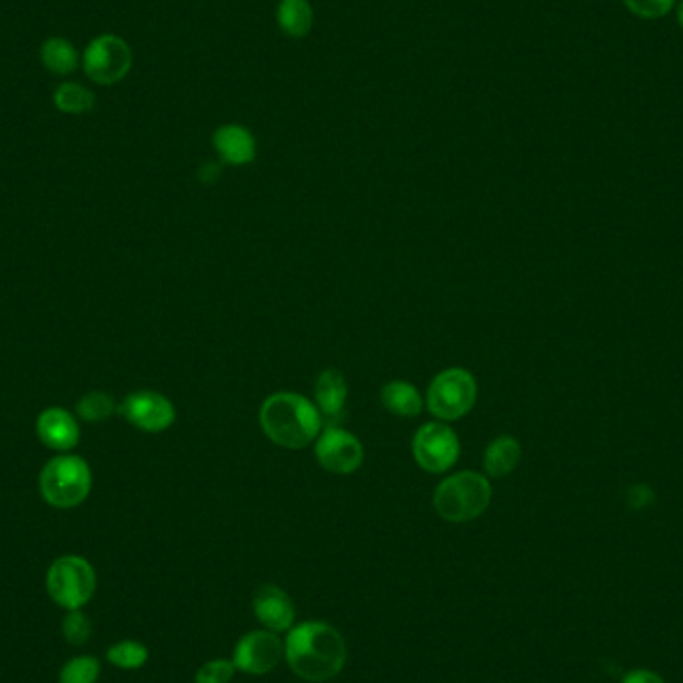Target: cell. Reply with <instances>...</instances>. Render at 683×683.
<instances>
[{
  "label": "cell",
  "instance_id": "obj_1",
  "mask_svg": "<svg viewBox=\"0 0 683 683\" xmlns=\"http://www.w3.org/2000/svg\"><path fill=\"white\" fill-rule=\"evenodd\" d=\"M346 642L334 625L326 622L295 624L284 637V660L290 670L312 683L334 680L346 666Z\"/></svg>",
  "mask_w": 683,
  "mask_h": 683
},
{
  "label": "cell",
  "instance_id": "obj_2",
  "mask_svg": "<svg viewBox=\"0 0 683 683\" xmlns=\"http://www.w3.org/2000/svg\"><path fill=\"white\" fill-rule=\"evenodd\" d=\"M260 428L272 444L302 450L319 440L324 418L316 404L295 392H276L260 408Z\"/></svg>",
  "mask_w": 683,
  "mask_h": 683
},
{
  "label": "cell",
  "instance_id": "obj_3",
  "mask_svg": "<svg viewBox=\"0 0 683 683\" xmlns=\"http://www.w3.org/2000/svg\"><path fill=\"white\" fill-rule=\"evenodd\" d=\"M438 516L452 524L480 518L492 502V486L478 471H458L440 483L434 492Z\"/></svg>",
  "mask_w": 683,
  "mask_h": 683
},
{
  "label": "cell",
  "instance_id": "obj_4",
  "mask_svg": "<svg viewBox=\"0 0 683 683\" xmlns=\"http://www.w3.org/2000/svg\"><path fill=\"white\" fill-rule=\"evenodd\" d=\"M478 398V384L464 368H448L440 372L430 388L426 406L442 422H454L470 412Z\"/></svg>",
  "mask_w": 683,
  "mask_h": 683
},
{
  "label": "cell",
  "instance_id": "obj_5",
  "mask_svg": "<svg viewBox=\"0 0 683 683\" xmlns=\"http://www.w3.org/2000/svg\"><path fill=\"white\" fill-rule=\"evenodd\" d=\"M93 476L86 462L76 456L55 458L40 476V492L50 506L72 507L91 492Z\"/></svg>",
  "mask_w": 683,
  "mask_h": 683
},
{
  "label": "cell",
  "instance_id": "obj_6",
  "mask_svg": "<svg viewBox=\"0 0 683 683\" xmlns=\"http://www.w3.org/2000/svg\"><path fill=\"white\" fill-rule=\"evenodd\" d=\"M95 588V570L79 555H64L48 570V594L67 610H79L93 598Z\"/></svg>",
  "mask_w": 683,
  "mask_h": 683
},
{
  "label": "cell",
  "instance_id": "obj_7",
  "mask_svg": "<svg viewBox=\"0 0 683 683\" xmlns=\"http://www.w3.org/2000/svg\"><path fill=\"white\" fill-rule=\"evenodd\" d=\"M83 69L96 84L110 86L120 83L132 69V50L120 36H96L84 48Z\"/></svg>",
  "mask_w": 683,
  "mask_h": 683
},
{
  "label": "cell",
  "instance_id": "obj_8",
  "mask_svg": "<svg viewBox=\"0 0 683 683\" xmlns=\"http://www.w3.org/2000/svg\"><path fill=\"white\" fill-rule=\"evenodd\" d=\"M416 464L428 474H444L459 458V440L446 422H428L412 442Z\"/></svg>",
  "mask_w": 683,
  "mask_h": 683
},
{
  "label": "cell",
  "instance_id": "obj_9",
  "mask_svg": "<svg viewBox=\"0 0 683 683\" xmlns=\"http://www.w3.org/2000/svg\"><path fill=\"white\" fill-rule=\"evenodd\" d=\"M284 660V639L271 630H254L240 637L232 661L236 670L247 675H266Z\"/></svg>",
  "mask_w": 683,
  "mask_h": 683
},
{
  "label": "cell",
  "instance_id": "obj_10",
  "mask_svg": "<svg viewBox=\"0 0 683 683\" xmlns=\"http://www.w3.org/2000/svg\"><path fill=\"white\" fill-rule=\"evenodd\" d=\"M316 458L324 470L348 476L362 466L364 448L350 432L338 426H326L316 440Z\"/></svg>",
  "mask_w": 683,
  "mask_h": 683
},
{
  "label": "cell",
  "instance_id": "obj_11",
  "mask_svg": "<svg viewBox=\"0 0 683 683\" xmlns=\"http://www.w3.org/2000/svg\"><path fill=\"white\" fill-rule=\"evenodd\" d=\"M118 410L130 424L141 428L144 432H163L177 420V410L172 402L151 390L130 394Z\"/></svg>",
  "mask_w": 683,
  "mask_h": 683
},
{
  "label": "cell",
  "instance_id": "obj_12",
  "mask_svg": "<svg viewBox=\"0 0 683 683\" xmlns=\"http://www.w3.org/2000/svg\"><path fill=\"white\" fill-rule=\"evenodd\" d=\"M252 610L264 630L284 634L295 627L296 610L292 598L278 586H262L254 594Z\"/></svg>",
  "mask_w": 683,
  "mask_h": 683
},
{
  "label": "cell",
  "instance_id": "obj_13",
  "mask_svg": "<svg viewBox=\"0 0 683 683\" xmlns=\"http://www.w3.org/2000/svg\"><path fill=\"white\" fill-rule=\"evenodd\" d=\"M214 151L225 165H250L256 158V141L250 130L240 124H225L214 132Z\"/></svg>",
  "mask_w": 683,
  "mask_h": 683
},
{
  "label": "cell",
  "instance_id": "obj_14",
  "mask_svg": "<svg viewBox=\"0 0 683 683\" xmlns=\"http://www.w3.org/2000/svg\"><path fill=\"white\" fill-rule=\"evenodd\" d=\"M314 396H316V408L322 414V418L331 422L328 426H336L348 398L346 378L342 376L338 370H324L316 380Z\"/></svg>",
  "mask_w": 683,
  "mask_h": 683
},
{
  "label": "cell",
  "instance_id": "obj_15",
  "mask_svg": "<svg viewBox=\"0 0 683 683\" xmlns=\"http://www.w3.org/2000/svg\"><path fill=\"white\" fill-rule=\"evenodd\" d=\"M38 436L55 450H71L79 444V426L71 414L50 408L38 418Z\"/></svg>",
  "mask_w": 683,
  "mask_h": 683
},
{
  "label": "cell",
  "instance_id": "obj_16",
  "mask_svg": "<svg viewBox=\"0 0 683 683\" xmlns=\"http://www.w3.org/2000/svg\"><path fill=\"white\" fill-rule=\"evenodd\" d=\"M522 458V446L518 440L512 436H498L488 444L483 452V470L490 478H506Z\"/></svg>",
  "mask_w": 683,
  "mask_h": 683
},
{
  "label": "cell",
  "instance_id": "obj_17",
  "mask_svg": "<svg viewBox=\"0 0 683 683\" xmlns=\"http://www.w3.org/2000/svg\"><path fill=\"white\" fill-rule=\"evenodd\" d=\"M380 400L390 414L398 418H416L424 408V400L418 388L404 380L386 384L380 392Z\"/></svg>",
  "mask_w": 683,
  "mask_h": 683
},
{
  "label": "cell",
  "instance_id": "obj_18",
  "mask_svg": "<svg viewBox=\"0 0 683 683\" xmlns=\"http://www.w3.org/2000/svg\"><path fill=\"white\" fill-rule=\"evenodd\" d=\"M40 62L48 72L57 76H69L79 69L81 57L71 40L52 36L43 43L40 47Z\"/></svg>",
  "mask_w": 683,
  "mask_h": 683
},
{
  "label": "cell",
  "instance_id": "obj_19",
  "mask_svg": "<svg viewBox=\"0 0 683 683\" xmlns=\"http://www.w3.org/2000/svg\"><path fill=\"white\" fill-rule=\"evenodd\" d=\"M276 19H278L284 35L302 38L312 31L314 12H312V7L308 0H280Z\"/></svg>",
  "mask_w": 683,
  "mask_h": 683
},
{
  "label": "cell",
  "instance_id": "obj_20",
  "mask_svg": "<svg viewBox=\"0 0 683 683\" xmlns=\"http://www.w3.org/2000/svg\"><path fill=\"white\" fill-rule=\"evenodd\" d=\"M55 107L67 115H84L95 107L96 98L86 86L79 83H62L55 91Z\"/></svg>",
  "mask_w": 683,
  "mask_h": 683
},
{
  "label": "cell",
  "instance_id": "obj_21",
  "mask_svg": "<svg viewBox=\"0 0 683 683\" xmlns=\"http://www.w3.org/2000/svg\"><path fill=\"white\" fill-rule=\"evenodd\" d=\"M107 656L108 661L115 663L120 670H139L148 661V649L142 646L141 642L124 639L108 649Z\"/></svg>",
  "mask_w": 683,
  "mask_h": 683
},
{
  "label": "cell",
  "instance_id": "obj_22",
  "mask_svg": "<svg viewBox=\"0 0 683 683\" xmlns=\"http://www.w3.org/2000/svg\"><path fill=\"white\" fill-rule=\"evenodd\" d=\"M79 412L88 422H103L115 412V400L105 392H91L79 402Z\"/></svg>",
  "mask_w": 683,
  "mask_h": 683
},
{
  "label": "cell",
  "instance_id": "obj_23",
  "mask_svg": "<svg viewBox=\"0 0 683 683\" xmlns=\"http://www.w3.org/2000/svg\"><path fill=\"white\" fill-rule=\"evenodd\" d=\"M100 666L95 658H74L60 672V683H96Z\"/></svg>",
  "mask_w": 683,
  "mask_h": 683
},
{
  "label": "cell",
  "instance_id": "obj_24",
  "mask_svg": "<svg viewBox=\"0 0 683 683\" xmlns=\"http://www.w3.org/2000/svg\"><path fill=\"white\" fill-rule=\"evenodd\" d=\"M236 672L238 670H236L235 661L218 658V660L206 661L199 668V672L194 675V683H230L235 680Z\"/></svg>",
  "mask_w": 683,
  "mask_h": 683
},
{
  "label": "cell",
  "instance_id": "obj_25",
  "mask_svg": "<svg viewBox=\"0 0 683 683\" xmlns=\"http://www.w3.org/2000/svg\"><path fill=\"white\" fill-rule=\"evenodd\" d=\"M91 622H88V618L84 615V613L79 612V610H72L67 618H64V622H62V634L67 637V642L69 644H74V646H83L88 642V637H91Z\"/></svg>",
  "mask_w": 683,
  "mask_h": 683
},
{
  "label": "cell",
  "instance_id": "obj_26",
  "mask_svg": "<svg viewBox=\"0 0 683 683\" xmlns=\"http://www.w3.org/2000/svg\"><path fill=\"white\" fill-rule=\"evenodd\" d=\"M625 9L639 19H661L675 7V0H624Z\"/></svg>",
  "mask_w": 683,
  "mask_h": 683
},
{
  "label": "cell",
  "instance_id": "obj_27",
  "mask_svg": "<svg viewBox=\"0 0 683 683\" xmlns=\"http://www.w3.org/2000/svg\"><path fill=\"white\" fill-rule=\"evenodd\" d=\"M625 500L632 510H644L656 502V492L649 488L648 483H634L627 488Z\"/></svg>",
  "mask_w": 683,
  "mask_h": 683
},
{
  "label": "cell",
  "instance_id": "obj_28",
  "mask_svg": "<svg viewBox=\"0 0 683 683\" xmlns=\"http://www.w3.org/2000/svg\"><path fill=\"white\" fill-rule=\"evenodd\" d=\"M622 683H666V680L649 670H632L625 673Z\"/></svg>",
  "mask_w": 683,
  "mask_h": 683
},
{
  "label": "cell",
  "instance_id": "obj_29",
  "mask_svg": "<svg viewBox=\"0 0 683 683\" xmlns=\"http://www.w3.org/2000/svg\"><path fill=\"white\" fill-rule=\"evenodd\" d=\"M218 177H220V166L213 165V163H211V165L202 166V182H208V184H211V182H216V178Z\"/></svg>",
  "mask_w": 683,
  "mask_h": 683
},
{
  "label": "cell",
  "instance_id": "obj_30",
  "mask_svg": "<svg viewBox=\"0 0 683 683\" xmlns=\"http://www.w3.org/2000/svg\"><path fill=\"white\" fill-rule=\"evenodd\" d=\"M678 23L683 28V0L680 2V7H678Z\"/></svg>",
  "mask_w": 683,
  "mask_h": 683
}]
</instances>
